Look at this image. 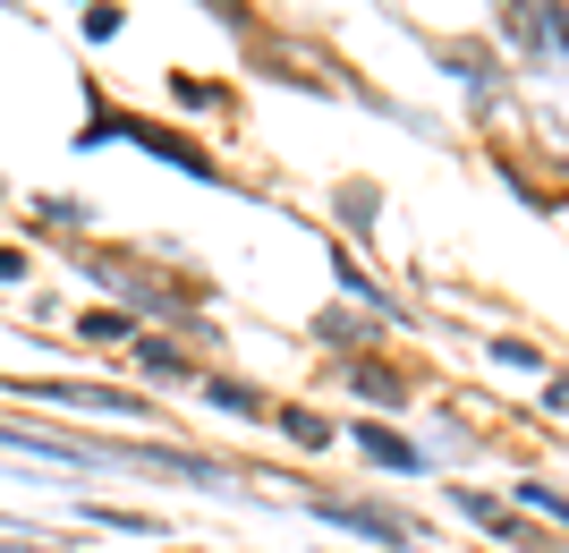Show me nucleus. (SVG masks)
<instances>
[{"instance_id": "nucleus-1", "label": "nucleus", "mask_w": 569, "mask_h": 553, "mask_svg": "<svg viewBox=\"0 0 569 553\" xmlns=\"http://www.w3.org/2000/svg\"><path fill=\"white\" fill-rule=\"evenodd\" d=\"M307 511H323L332 529H357V536H375V545H408V520H400V511H366V503H323V494H315Z\"/></svg>"}, {"instance_id": "nucleus-2", "label": "nucleus", "mask_w": 569, "mask_h": 553, "mask_svg": "<svg viewBox=\"0 0 569 553\" xmlns=\"http://www.w3.org/2000/svg\"><path fill=\"white\" fill-rule=\"evenodd\" d=\"M357 452L382 460V468H417V452H408L400 434H382V426H357Z\"/></svg>"}, {"instance_id": "nucleus-3", "label": "nucleus", "mask_w": 569, "mask_h": 553, "mask_svg": "<svg viewBox=\"0 0 569 553\" xmlns=\"http://www.w3.org/2000/svg\"><path fill=\"white\" fill-rule=\"evenodd\" d=\"M519 503H545L552 520H569V503H561V494H545V485H519Z\"/></svg>"}, {"instance_id": "nucleus-4", "label": "nucleus", "mask_w": 569, "mask_h": 553, "mask_svg": "<svg viewBox=\"0 0 569 553\" xmlns=\"http://www.w3.org/2000/svg\"><path fill=\"white\" fill-rule=\"evenodd\" d=\"M18 273H26V256H18V247H0V282H18Z\"/></svg>"}]
</instances>
